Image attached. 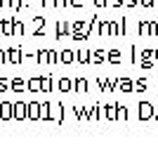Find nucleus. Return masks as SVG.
Wrapping results in <instances>:
<instances>
[]
</instances>
